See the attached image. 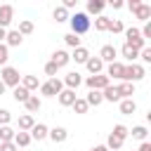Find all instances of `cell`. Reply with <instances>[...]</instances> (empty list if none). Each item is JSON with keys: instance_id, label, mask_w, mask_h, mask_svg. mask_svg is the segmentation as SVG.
Wrapping results in <instances>:
<instances>
[{"instance_id": "obj_1", "label": "cell", "mask_w": 151, "mask_h": 151, "mask_svg": "<svg viewBox=\"0 0 151 151\" xmlns=\"http://www.w3.org/2000/svg\"><path fill=\"white\" fill-rule=\"evenodd\" d=\"M68 24H71V33H76V35H83V33H87V31L92 28V19H90V14H85V12L71 14V17H68Z\"/></svg>"}, {"instance_id": "obj_2", "label": "cell", "mask_w": 151, "mask_h": 151, "mask_svg": "<svg viewBox=\"0 0 151 151\" xmlns=\"http://www.w3.org/2000/svg\"><path fill=\"white\" fill-rule=\"evenodd\" d=\"M38 90H40V94H42V97H57V94L64 90V83L54 76V78H50V80L40 83V87H38Z\"/></svg>"}, {"instance_id": "obj_3", "label": "cell", "mask_w": 151, "mask_h": 151, "mask_svg": "<svg viewBox=\"0 0 151 151\" xmlns=\"http://www.w3.org/2000/svg\"><path fill=\"white\" fill-rule=\"evenodd\" d=\"M144 76H146V71H144V66L137 64V61L127 64L125 71H123V80H127V83H137V80H142Z\"/></svg>"}, {"instance_id": "obj_4", "label": "cell", "mask_w": 151, "mask_h": 151, "mask_svg": "<svg viewBox=\"0 0 151 151\" xmlns=\"http://www.w3.org/2000/svg\"><path fill=\"white\" fill-rule=\"evenodd\" d=\"M125 33V45H130V47H134V50H142V47H146V40L142 38V33H139V28H125L123 31Z\"/></svg>"}, {"instance_id": "obj_5", "label": "cell", "mask_w": 151, "mask_h": 151, "mask_svg": "<svg viewBox=\"0 0 151 151\" xmlns=\"http://www.w3.org/2000/svg\"><path fill=\"white\" fill-rule=\"evenodd\" d=\"M0 80H2L5 85H9V87H17L19 80H21V76H19V71H17L14 66H2V71H0Z\"/></svg>"}, {"instance_id": "obj_6", "label": "cell", "mask_w": 151, "mask_h": 151, "mask_svg": "<svg viewBox=\"0 0 151 151\" xmlns=\"http://www.w3.org/2000/svg\"><path fill=\"white\" fill-rule=\"evenodd\" d=\"M85 85L90 90H104L106 85H111V78L106 73H94V76H87L85 78Z\"/></svg>"}, {"instance_id": "obj_7", "label": "cell", "mask_w": 151, "mask_h": 151, "mask_svg": "<svg viewBox=\"0 0 151 151\" xmlns=\"http://www.w3.org/2000/svg\"><path fill=\"white\" fill-rule=\"evenodd\" d=\"M50 61H52V64H54L57 68H64V66H66V64L71 61V54H68L66 50H54V52H52V59H50Z\"/></svg>"}, {"instance_id": "obj_8", "label": "cell", "mask_w": 151, "mask_h": 151, "mask_svg": "<svg viewBox=\"0 0 151 151\" xmlns=\"http://www.w3.org/2000/svg\"><path fill=\"white\" fill-rule=\"evenodd\" d=\"M132 14H134V19H139V21H149L151 19V5H146V2H139L134 9H130Z\"/></svg>"}, {"instance_id": "obj_9", "label": "cell", "mask_w": 151, "mask_h": 151, "mask_svg": "<svg viewBox=\"0 0 151 151\" xmlns=\"http://www.w3.org/2000/svg\"><path fill=\"white\" fill-rule=\"evenodd\" d=\"M116 54H118V50H116V45H104L101 50H99V59L104 61V64H111V61H116Z\"/></svg>"}, {"instance_id": "obj_10", "label": "cell", "mask_w": 151, "mask_h": 151, "mask_svg": "<svg viewBox=\"0 0 151 151\" xmlns=\"http://www.w3.org/2000/svg\"><path fill=\"white\" fill-rule=\"evenodd\" d=\"M47 137H50V139H52L54 144H64V142L68 139V130H66V127H59V125H57V127H52V130L47 132Z\"/></svg>"}, {"instance_id": "obj_11", "label": "cell", "mask_w": 151, "mask_h": 151, "mask_svg": "<svg viewBox=\"0 0 151 151\" xmlns=\"http://www.w3.org/2000/svg\"><path fill=\"white\" fill-rule=\"evenodd\" d=\"M12 19H14V7L12 5H0V26L7 28L12 24Z\"/></svg>"}, {"instance_id": "obj_12", "label": "cell", "mask_w": 151, "mask_h": 151, "mask_svg": "<svg viewBox=\"0 0 151 151\" xmlns=\"http://www.w3.org/2000/svg\"><path fill=\"white\" fill-rule=\"evenodd\" d=\"M61 83H64V87H68V90H76V87L83 83V76H80L78 71H71V73H66V76H64V80H61Z\"/></svg>"}, {"instance_id": "obj_13", "label": "cell", "mask_w": 151, "mask_h": 151, "mask_svg": "<svg viewBox=\"0 0 151 151\" xmlns=\"http://www.w3.org/2000/svg\"><path fill=\"white\" fill-rule=\"evenodd\" d=\"M123 71H125V64H120V61H111V64L106 66V76H109V78L123 80Z\"/></svg>"}, {"instance_id": "obj_14", "label": "cell", "mask_w": 151, "mask_h": 151, "mask_svg": "<svg viewBox=\"0 0 151 151\" xmlns=\"http://www.w3.org/2000/svg\"><path fill=\"white\" fill-rule=\"evenodd\" d=\"M47 132H50V127L47 125H42V123H35L31 130H28V134H31V139H47Z\"/></svg>"}, {"instance_id": "obj_15", "label": "cell", "mask_w": 151, "mask_h": 151, "mask_svg": "<svg viewBox=\"0 0 151 151\" xmlns=\"http://www.w3.org/2000/svg\"><path fill=\"white\" fill-rule=\"evenodd\" d=\"M101 97H104V101H120L118 85H106V87L101 90Z\"/></svg>"}, {"instance_id": "obj_16", "label": "cell", "mask_w": 151, "mask_h": 151, "mask_svg": "<svg viewBox=\"0 0 151 151\" xmlns=\"http://www.w3.org/2000/svg\"><path fill=\"white\" fill-rule=\"evenodd\" d=\"M57 99H59V104H61V106H71V104L76 101V90H68V87H64V90L57 94Z\"/></svg>"}, {"instance_id": "obj_17", "label": "cell", "mask_w": 151, "mask_h": 151, "mask_svg": "<svg viewBox=\"0 0 151 151\" xmlns=\"http://www.w3.org/2000/svg\"><path fill=\"white\" fill-rule=\"evenodd\" d=\"M21 42H24V35L19 31H7V35H5V45L7 47H19Z\"/></svg>"}, {"instance_id": "obj_18", "label": "cell", "mask_w": 151, "mask_h": 151, "mask_svg": "<svg viewBox=\"0 0 151 151\" xmlns=\"http://www.w3.org/2000/svg\"><path fill=\"white\" fill-rule=\"evenodd\" d=\"M90 59V52H87V47H76L73 52H71V61H76V64H85Z\"/></svg>"}, {"instance_id": "obj_19", "label": "cell", "mask_w": 151, "mask_h": 151, "mask_svg": "<svg viewBox=\"0 0 151 151\" xmlns=\"http://www.w3.org/2000/svg\"><path fill=\"white\" fill-rule=\"evenodd\" d=\"M24 106H26V111H28V113H38V111H40V106H42V99H40L38 94H31V97L24 101Z\"/></svg>"}, {"instance_id": "obj_20", "label": "cell", "mask_w": 151, "mask_h": 151, "mask_svg": "<svg viewBox=\"0 0 151 151\" xmlns=\"http://www.w3.org/2000/svg\"><path fill=\"white\" fill-rule=\"evenodd\" d=\"M104 7H106V0H87V12H85V14L99 17V14L104 12Z\"/></svg>"}, {"instance_id": "obj_21", "label": "cell", "mask_w": 151, "mask_h": 151, "mask_svg": "<svg viewBox=\"0 0 151 151\" xmlns=\"http://www.w3.org/2000/svg\"><path fill=\"white\" fill-rule=\"evenodd\" d=\"M85 66H87V71L94 76V73H101L104 71V61L99 59V57H90L87 61H85Z\"/></svg>"}, {"instance_id": "obj_22", "label": "cell", "mask_w": 151, "mask_h": 151, "mask_svg": "<svg viewBox=\"0 0 151 151\" xmlns=\"http://www.w3.org/2000/svg\"><path fill=\"white\" fill-rule=\"evenodd\" d=\"M118 92H120V99H130V97L134 94V83H127V80H123V83L118 85Z\"/></svg>"}, {"instance_id": "obj_23", "label": "cell", "mask_w": 151, "mask_h": 151, "mask_svg": "<svg viewBox=\"0 0 151 151\" xmlns=\"http://www.w3.org/2000/svg\"><path fill=\"white\" fill-rule=\"evenodd\" d=\"M137 111V104H134V99L130 97V99H120V113L123 116H132Z\"/></svg>"}, {"instance_id": "obj_24", "label": "cell", "mask_w": 151, "mask_h": 151, "mask_svg": "<svg viewBox=\"0 0 151 151\" xmlns=\"http://www.w3.org/2000/svg\"><path fill=\"white\" fill-rule=\"evenodd\" d=\"M12 142H14V144H17L19 149H24V146H28V144H31L33 139H31V134H28V132H24V130H19V132L14 134V139H12Z\"/></svg>"}, {"instance_id": "obj_25", "label": "cell", "mask_w": 151, "mask_h": 151, "mask_svg": "<svg viewBox=\"0 0 151 151\" xmlns=\"http://www.w3.org/2000/svg\"><path fill=\"white\" fill-rule=\"evenodd\" d=\"M21 85H24L28 92H33V90L40 87V80H38V76H24V78H21Z\"/></svg>"}, {"instance_id": "obj_26", "label": "cell", "mask_w": 151, "mask_h": 151, "mask_svg": "<svg viewBox=\"0 0 151 151\" xmlns=\"http://www.w3.org/2000/svg\"><path fill=\"white\" fill-rule=\"evenodd\" d=\"M12 97H14V101H21V104H24V101L31 97V92H28L24 85H17V87L12 90Z\"/></svg>"}, {"instance_id": "obj_27", "label": "cell", "mask_w": 151, "mask_h": 151, "mask_svg": "<svg viewBox=\"0 0 151 151\" xmlns=\"http://www.w3.org/2000/svg\"><path fill=\"white\" fill-rule=\"evenodd\" d=\"M85 101H87V106H99V104L104 101V97H101V90H90V94L85 97Z\"/></svg>"}, {"instance_id": "obj_28", "label": "cell", "mask_w": 151, "mask_h": 151, "mask_svg": "<svg viewBox=\"0 0 151 151\" xmlns=\"http://www.w3.org/2000/svg\"><path fill=\"white\" fill-rule=\"evenodd\" d=\"M33 125H35V120H33V116H31V113H24V116H19V130L28 132Z\"/></svg>"}, {"instance_id": "obj_29", "label": "cell", "mask_w": 151, "mask_h": 151, "mask_svg": "<svg viewBox=\"0 0 151 151\" xmlns=\"http://www.w3.org/2000/svg\"><path fill=\"white\" fill-rule=\"evenodd\" d=\"M123 142H125V139H120L118 134H113V132H111V134H109V139H106V149H109V151H118V149L123 146Z\"/></svg>"}, {"instance_id": "obj_30", "label": "cell", "mask_w": 151, "mask_h": 151, "mask_svg": "<svg viewBox=\"0 0 151 151\" xmlns=\"http://www.w3.org/2000/svg\"><path fill=\"white\" fill-rule=\"evenodd\" d=\"M120 54H123V57L132 64V61L139 57V50H134V47H130V45H123V47H120Z\"/></svg>"}, {"instance_id": "obj_31", "label": "cell", "mask_w": 151, "mask_h": 151, "mask_svg": "<svg viewBox=\"0 0 151 151\" xmlns=\"http://www.w3.org/2000/svg\"><path fill=\"white\" fill-rule=\"evenodd\" d=\"M52 17L57 19V24H61V21H68V17H71V14H68V9H66V7H61V5H59V7H54Z\"/></svg>"}, {"instance_id": "obj_32", "label": "cell", "mask_w": 151, "mask_h": 151, "mask_svg": "<svg viewBox=\"0 0 151 151\" xmlns=\"http://www.w3.org/2000/svg\"><path fill=\"white\" fill-rule=\"evenodd\" d=\"M130 134H132L134 139H139V142H146V134H149V130H146L144 125H134V127L130 130Z\"/></svg>"}, {"instance_id": "obj_33", "label": "cell", "mask_w": 151, "mask_h": 151, "mask_svg": "<svg viewBox=\"0 0 151 151\" xmlns=\"http://www.w3.org/2000/svg\"><path fill=\"white\" fill-rule=\"evenodd\" d=\"M14 134H17V132H14L9 125H0V142H12Z\"/></svg>"}, {"instance_id": "obj_34", "label": "cell", "mask_w": 151, "mask_h": 151, "mask_svg": "<svg viewBox=\"0 0 151 151\" xmlns=\"http://www.w3.org/2000/svg\"><path fill=\"white\" fill-rule=\"evenodd\" d=\"M109 17H104V14H99L97 19H94V31H109Z\"/></svg>"}, {"instance_id": "obj_35", "label": "cell", "mask_w": 151, "mask_h": 151, "mask_svg": "<svg viewBox=\"0 0 151 151\" xmlns=\"http://www.w3.org/2000/svg\"><path fill=\"white\" fill-rule=\"evenodd\" d=\"M64 42H66L71 50H76V47H80V35H76V33H66V35H64Z\"/></svg>"}, {"instance_id": "obj_36", "label": "cell", "mask_w": 151, "mask_h": 151, "mask_svg": "<svg viewBox=\"0 0 151 151\" xmlns=\"http://www.w3.org/2000/svg\"><path fill=\"white\" fill-rule=\"evenodd\" d=\"M21 35H28V33H33V21H28V19H24V21H19V28H17Z\"/></svg>"}, {"instance_id": "obj_37", "label": "cell", "mask_w": 151, "mask_h": 151, "mask_svg": "<svg viewBox=\"0 0 151 151\" xmlns=\"http://www.w3.org/2000/svg\"><path fill=\"white\" fill-rule=\"evenodd\" d=\"M71 106H73V111H76V113H87V109H90V106H87V101H85V99H78V97H76V101H73Z\"/></svg>"}, {"instance_id": "obj_38", "label": "cell", "mask_w": 151, "mask_h": 151, "mask_svg": "<svg viewBox=\"0 0 151 151\" xmlns=\"http://www.w3.org/2000/svg\"><path fill=\"white\" fill-rule=\"evenodd\" d=\"M109 31H111V33H123L125 26H123L120 19H111V21H109Z\"/></svg>"}, {"instance_id": "obj_39", "label": "cell", "mask_w": 151, "mask_h": 151, "mask_svg": "<svg viewBox=\"0 0 151 151\" xmlns=\"http://www.w3.org/2000/svg\"><path fill=\"white\" fill-rule=\"evenodd\" d=\"M111 132H113V134H118L120 139H125V137L130 134V130H127V127H125L123 123H118V125H113V130H111Z\"/></svg>"}, {"instance_id": "obj_40", "label": "cell", "mask_w": 151, "mask_h": 151, "mask_svg": "<svg viewBox=\"0 0 151 151\" xmlns=\"http://www.w3.org/2000/svg\"><path fill=\"white\" fill-rule=\"evenodd\" d=\"M7 59H9V47L0 42V66H7Z\"/></svg>"}, {"instance_id": "obj_41", "label": "cell", "mask_w": 151, "mask_h": 151, "mask_svg": "<svg viewBox=\"0 0 151 151\" xmlns=\"http://www.w3.org/2000/svg\"><path fill=\"white\" fill-rule=\"evenodd\" d=\"M139 59H142L144 64H151V47H142V50H139Z\"/></svg>"}, {"instance_id": "obj_42", "label": "cell", "mask_w": 151, "mask_h": 151, "mask_svg": "<svg viewBox=\"0 0 151 151\" xmlns=\"http://www.w3.org/2000/svg\"><path fill=\"white\" fill-rule=\"evenodd\" d=\"M9 120H12V113L7 109H0V125H9Z\"/></svg>"}, {"instance_id": "obj_43", "label": "cell", "mask_w": 151, "mask_h": 151, "mask_svg": "<svg viewBox=\"0 0 151 151\" xmlns=\"http://www.w3.org/2000/svg\"><path fill=\"white\" fill-rule=\"evenodd\" d=\"M57 71H59V68H57V66H54L52 61H47V64H45V76H50V78H54V76H57Z\"/></svg>"}, {"instance_id": "obj_44", "label": "cell", "mask_w": 151, "mask_h": 151, "mask_svg": "<svg viewBox=\"0 0 151 151\" xmlns=\"http://www.w3.org/2000/svg\"><path fill=\"white\" fill-rule=\"evenodd\" d=\"M0 151H19V146L14 142H0Z\"/></svg>"}, {"instance_id": "obj_45", "label": "cell", "mask_w": 151, "mask_h": 151, "mask_svg": "<svg viewBox=\"0 0 151 151\" xmlns=\"http://www.w3.org/2000/svg\"><path fill=\"white\" fill-rule=\"evenodd\" d=\"M139 33H142L144 40H149V38H151V21H144V28H142Z\"/></svg>"}, {"instance_id": "obj_46", "label": "cell", "mask_w": 151, "mask_h": 151, "mask_svg": "<svg viewBox=\"0 0 151 151\" xmlns=\"http://www.w3.org/2000/svg\"><path fill=\"white\" fill-rule=\"evenodd\" d=\"M106 5H111L113 9H120V7L125 5V0H106Z\"/></svg>"}, {"instance_id": "obj_47", "label": "cell", "mask_w": 151, "mask_h": 151, "mask_svg": "<svg viewBox=\"0 0 151 151\" xmlns=\"http://www.w3.org/2000/svg\"><path fill=\"white\" fill-rule=\"evenodd\" d=\"M78 5V0H61V7H66V9H73Z\"/></svg>"}, {"instance_id": "obj_48", "label": "cell", "mask_w": 151, "mask_h": 151, "mask_svg": "<svg viewBox=\"0 0 151 151\" xmlns=\"http://www.w3.org/2000/svg\"><path fill=\"white\" fill-rule=\"evenodd\" d=\"M137 151H151V144H149V142H142V144H139V149H137Z\"/></svg>"}, {"instance_id": "obj_49", "label": "cell", "mask_w": 151, "mask_h": 151, "mask_svg": "<svg viewBox=\"0 0 151 151\" xmlns=\"http://www.w3.org/2000/svg\"><path fill=\"white\" fill-rule=\"evenodd\" d=\"M139 2H142V0H127V7H130V9H134Z\"/></svg>"}, {"instance_id": "obj_50", "label": "cell", "mask_w": 151, "mask_h": 151, "mask_svg": "<svg viewBox=\"0 0 151 151\" xmlns=\"http://www.w3.org/2000/svg\"><path fill=\"white\" fill-rule=\"evenodd\" d=\"M90 151H109V149H106V144H99V146H92Z\"/></svg>"}, {"instance_id": "obj_51", "label": "cell", "mask_w": 151, "mask_h": 151, "mask_svg": "<svg viewBox=\"0 0 151 151\" xmlns=\"http://www.w3.org/2000/svg\"><path fill=\"white\" fill-rule=\"evenodd\" d=\"M5 35H7V28L0 26V42H5Z\"/></svg>"}, {"instance_id": "obj_52", "label": "cell", "mask_w": 151, "mask_h": 151, "mask_svg": "<svg viewBox=\"0 0 151 151\" xmlns=\"http://www.w3.org/2000/svg\"><path fill=\"white\" fill-rule=\"evenodd\" d=\"M5 90H7V85H5L2 80H0V94H5Z\"/></svg>"}]
</instances>
